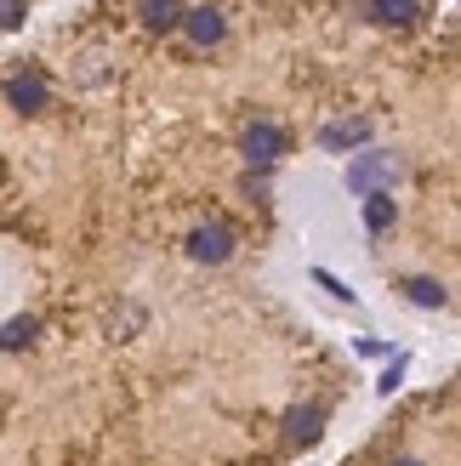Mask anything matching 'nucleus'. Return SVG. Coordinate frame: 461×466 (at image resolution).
Masks as SVG:
<instances>
[{
  "label": "nucleus",
  "instance_id": "1",
  "mask_svg": "<svg viewBox=\"0 0 461 466\" xmlns=\"http://www.w3.org/2000/svg\"><path fill=\"white\" fill-rule=\"evenodd\" d=\"M285 148H291V137H285L280 126H268V120L245 131V154H251V159H262V166H268V159H280Z\"/></svg>",
  "mask_w": 461,
  "mask_h": 466
},
{
  "label": "nucleus",
  "instance_id": "2",
  "mask_svg": "<svg viewBox=\"0 0 461 466\" xmlns=\"http://www.w3.org/2000/svg\"><path fill=\"white\" fill-rule=\"evenodd\" d=\"M189 250L200 256V262H222V256L234 250V233H228V228H194Z\"/></svg>",
  "mask_w": 461,
  "mask_h": 466
},
{
  "label": "nucleus",
  "instance_id": "3",
  "mask_svg": "<svg viewBox=\"0 0 461 466\" xmlns=\"http://www.w3.org/2000/svg\"><path fill=\"white\" fill-rule=\"evenodd\" d=\"M182 29H189L194 46H217V40H222V12H217V6H194Z\"/></svg>",
  "mask_w": 461,
  "mask_h": 466
},
{
  "label": "nucleus",
  "instance_id": "4",
  "mask_svg": "<svg viewBox=\"0 0 461 466\" xmlns=\"http://www.w3.org/2000/svg\"><path fill=\"white\" fill-rule=\"evenodd\" d=\"M285 432H291V444H313V438L325 432V410H313V404L308 410H291L285 415Z\"/></svg>",
  "mask_w": 461,
  "mask_h": 466
},
{
  "label": "nucleus",
  "instance_id": "5",
  "mask_svg": "<svg viewBox=\"0 0 461 466\" xmlns=\"http://www.w3.org/2000/svg\"><path fill=\"white\" fill-rule=\"evenodd\" d=\"M376 177H394V166H387L382 154H364V159H353V166H348V182H353V188H371Z\"/></svg>",
  "mask_w": 461,
  "mask_h": 466
},
{
  "label": "nucleus",
  "instance_id": "6",
  "mask_svg": "<svg viewBox=\"0 0 461 466\" xmlns=\"http://www.w3.org/2000/svg\"><path fill=\"white\" fill-rule=\"evenodd\" d=\"M143 12L154 29H177V23H189V12H177V0H143Z\"/></svg>",
  "mask_w": 461,
  "mask_h": 466
},
{
  "label": "nucleus",
  "instance_id": "7",
  "mask_svg": "<svg viewBox=\"0 0 461 466\" xmlns=\"http://www.w3.org/2000/svg\"><path fill=\"white\" fill-rule=\"evenodd\" d=\"M364 228H371V233L394 228V199H387V194H371V199H364Z\"/></svg>",
  "mask_w": 461,
  "mask_h": 466
},
{
  "label": "nucleus",
  "instance_id": "8",
  "mask_svg": "<svg viewBox=\"0 0 461 466\" xmlns=\"http://www.w3.org/2000/svg\"><path fill=\"white\" fill-rule=\"evenodd\" d=\"M405 296L416 301V308H439V301H445V290L433 285V279H410V285H405Z\"/></svg>",
  "mask_w": 461,
  "mask_h": 466
},
{
  "label": "nucleus",
  "instance_id": "9",
  "mask_svg": "<svg viewBox=\"0 0 461 466\" xmlns=\"http://www.w3.org/2000/svg\"><path fill=\"white\" fill-rule=\"evenodd\" d=\"M376 12H382L387 23H416V17H422L416 0H376Z\"/></svg>",
  "mask_w": 461,
  "mask_h": 466
},
{
  "label": "nucleus",
  "instance_id": "10",
  "mask_svg": "<svg viewBox=\"0 0 461 466\" xmlns=\"http://www.w3.org/2000/svg\"><path fill=\"white\" fill-rule=\"evenodd\" d=\"M12 103H17V108H35V103H40V86L23 80V75H12Z\"/></svg>",
  "mask_w": 461,
  "mask_h": 466
},
{
  "label": "nucleus",
  "instance_id": "11",
  "mask_svg": "<svg viewBox=\"0 0 461 466\" xmlns=\"http://www.w3.org/2000/svg\"><path fill=\"white\" fill-rule=\"evenodd\" d=\"M359 137H364V120H353V126H331V131H325V143L342 148V143H359Z\"/></svg>",
  "mask_w": 461,
  "mask_h": 466
},
{
  "label": "nucleus",
  "instance_id": "12",
  "mask_svg": "<svg viewBox=\"0 0 461 466\" xmlns=\"http://www.w3.org/2000/svg\"><path fill=\"white\" fill-rule=\"evenodd\" d=\"M394 466H422V461H394Z\"/></svg>",
  "mask_w": 461,
  "mask_h": 466
}]
</instances>
